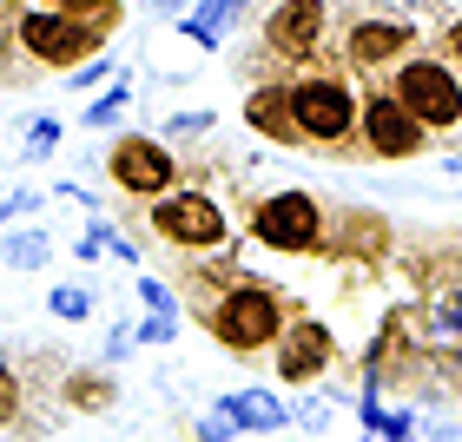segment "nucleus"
<instances>
[{"label":"nucleus","instance_id":"11","mask_svg":"<svg viewBox=\"0 0 462 442\" xmlns=\"http://www.w3.org/2000/svg\"><path fill=\"white\" fill-rule=\"evenodd\" d=\"M403 47H410L403 20H356V27H350V60H356V67H383V60H396Z\"/></svg>","mask_w":462,"mask_h":442},{"label":"nucleus","instance_id":"12","mask_svg":"<svg viewBox=\"0 0 462 442\" xmlns=\"http://www.w3.org/2000/svg\"><path fill=\"white\" fill-rule=\"evenodd\" d=\"M218 416H225L231 429H284V423H291V416L278 410V396H264V390H238V396H225Z\"/></svg>","mask_w":462,"mask_h":442},{"label":"nucleus","instance_id":"16","mask_svg":"<svg viewBox=\"0 0 462 442\" xmlns=\"http://www.w3.org/2000/svg\"><path fill=\"white\" fill-rule=\"evenodd\" d=\"M14 416H20V383L0 370V423H14Z\"/></svg>","mask_w":462,"mask_h":442},{"label":"nucleus","instance_id":"5","mask_svg":"<svg viewBox=\"0 0 462 442\" xmlns=\"http://www.w3.org/2000/svg\"><path fill=\"white\" fill-rule=\"evenodd\" d=\"M258 238H264V244H278V251H304L310 238H318V205H310L304 192H278V198H264V212H258Z\"/></svg>","mask_w":462,"mask_h":442},{"label":"nucleus","instance_id":"15","mask_svg":"<svg viewBox=\"0 0 462 442\" xmlns=\"http://www.w3.org/2000/svg\"><path fill=\"white\" fill-rule=\"evenodd\" d=\"M53 310H60V318H67V324H79V318H87V310H93V298H87V290H53Z\"/></svg>","mask_w":462,"mask_h":442},{"label":"nucleus","instance_id":"17","mask_svg":"<svg viewBox=\"0 0 462 442\" xmlns=\"http://www.w3.org/2000/svg\"><path fill=\"white\" fill-rule=\"evenodd\" d=\"M27 139H33V145H27V152L40 159V152H53V139H60V125H53V119H40V125H33V133H27Z\"/></svg>","mask_w":462,"mask_h":442},{"label":"nucleus","instance_id":"3","mask_svg":"<svg viewBox=\"0 0 462 442\" xmlns=\"http://www.w3.org/2000/svg\"><path fill=\"white\" fill-rule=\"evenodd\" d=\"M212 324H218V336L231 350H258V344L278 336V298H271V290H231Z\"/></svg>","mask_w":462,"mask_h":442},{"label":"nucleus","instance_id":"9","mask_svg":"<svg viewBox=\"0 0 462 442\" xmlns=\"http://www.w3.org/2000/svg\"><path fill=\"white\" fill-rule=\"evenodd\" d=\"M318 33H324V0H284V7L271 14V27H264V40L278 53H310Z\"/></svg>","mask_w":462,"mask_h":442},{"label":"nucleus","instance_id":"18","mask_svg":"<svg viewBox=\"0 0 462 442\" xmlns=\"http://www.w3.org/2000/svg\"><path fill=\"white\" fill-rule=\"evenodd\" d=\"M119 106H125V93H106V99H99V106H93V113H87V119H93V125H106V119H113V113H119Z\"/></svg>","mask_w":462,"mask_h":442},{"label":"nucleus","instance_id":"19","mask_svg":"<svg viewBox=\"0 0 462 442\" xmlns=\"http://www.w3.org/2000/svg\"><path fill=\"white\" fill-rule=\"evenodd\" d=\"M199 436H205V442H225V436H238V429H231L225 416H205V423H199Z\"/></svg>","mask_w":462,"mask_h":442},{"label":"nucleus","instance_id":"13","mask_svg":"<svg viewBox=\"0 0 462 442\" xmlns=\"http://www.w3.org/2000/svg\"><path fill=\"white\" fill-rule=\"evenodd\" d=\"M245 0H205V7H192L185 14V33L199 40V47H218V33L231 27V14H238Z\"/></svg>","mask_w":462,"mask_h":442},{"label":"nucleus","instance_id":"14","mask_svg":"<svg viewBox=\"0 0 462 442\" xmlns=\"http://www.w3.org/2000/svg\"><path fill=\"white\" fill-rule=\"evenodd\" d=\"M0 251H7L14 271H40L47 264V238H40V231H14V238H0Z\"/></svg>","mask_w":462,"mask_h":442},{"label":"nucleus","instance_id":"4","mask_svg":"<svg viewBox=\"0 0 462 442\" xmlns=\"http://www.w3.org/2000/svg\"><path fill=\"white\" fill-rule=\"evenodd\" d=\"M20 47H27L33 60H53V67H73V60L93 47V33H87V27H73L67 14H27V20H20Z\"/></svg>","mask_w":462,"mask_h":442},{"label":"nucleus","instance_id":"10","mask_svg":"<svg viewBox=\"0 0 462 442\" xmlns=\"http://www.w3.org/2000/svg\"><path fill=\"white\" fill-rule=\"evenodd\" d=\"M324 364H330V336L318 324H298L284 336V350H278V376H284V383H310Z\"/></svg>","mask_w":462,"mask_h":442},{"label":"nucleus","instance_id":"21","mask_svg":"<svg viewBox=\"0 0 462 442\" xmlns=\"http://www.w3.org/2000/svg\"><path fill=\"white\" fill-rule=\"evenodd\" d=\"M449 172H456V179H462V152H456V159H449Z\"/></svg>","mask_w":462,"mask_h":442},{"label":"nucleus","instance_id":"7","mask_svg":"<svg viewBox=\"0 0 462 442\" xmlns=\"http://www.w3.org/2000/svg\"><path fill=\"white\" fill-rule=\"evenodd\" d=\"M364 139L376 145L383 159H410L416 145H423V125H416L396 99H370V113H364Z\"/></svg>","mask_w":462,"mask_h":442},{"label":"nucleus","instance_id":"6","mask_svg":"<svg viewBox=\"0 0 462 442\" xmlns=\"http://www.w3.org/2000/svg\"><path fill=\"white\" fill-rule=\"evenodd\" d=\"M152 218H159L165 238H179V244H218L225 238V218H218L212 198H165Z\"/></svg>","mask_w":462,"mask_h":442},{"label":"nucleus","instance_id":"1","mask_svg":"<svg viewBox=\"0 0 462 442\" xmlns=\"http://www.w3.org/2000/svg\"><path fill=\"white\" fill-rule=\"evenodd\" d=\"M284 106H291V133H310V139H344L356 125V99L337 79H298L284 93Z\"/></svg>","mask_w":462,"mask_h":442},{"label":"nucleus","instance_id":"8","mask_svg":"<svg viewBox=\"0 0 462 442\" xmlns=\"http://www.w3.org/2000/svg\"><path fill=\"white\" fill-rule=\"evenodd\" d=\"M113 179L125 192H165V185H172V159H165L152 139H125L113 152Z\"/></svg>","mask_w":462,"mask_h":442},{"label":"nucleus","instance_id":"20","mask_svg":"<svg viewBox=\"0 0 462 442\" xmlns=\"http://www.w3.org/2000/svg\"><path fill=\"white\" fill-rule=\"evenodd\" d=\"M449 53L462 60V20H456V27H449Z\"/></svg>","mask_w":462,"mask_h":442},{"label":"nucleus","instance_id":"2","mask_svg":"<svg viewBox=\"0 0 462 442\" xmlns=\"http://www.w3.org/2000/svg\"><path fill=\"white\" fill-rule=\"evenodd\" d=\"M390 99H396V106H403L416 125H456V119H462V93H456V79H449L443 67H430V60H410Z\"/></svg>","mask_w":462,"mask_h":442}]
</instances>
